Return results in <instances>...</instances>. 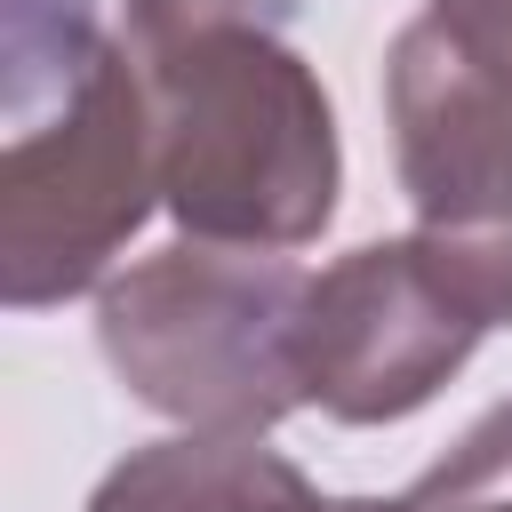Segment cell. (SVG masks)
Listing matches in <instances>:
<instances>
[{
	"label": "cell",
	"instance_id": "cell-1",
	"mask_svg": "<svg viewBox=\"0 0 512 512\" xmlns=\"http://www.w3.org/2000/svg\"><path fill=\"white\" fill-rule=\"evenodd\" d=\"M152 88L160 200L216 248H304L336 216V112L264 24H208L136 56Z\"/></svg>",
	"mask_w": 512,
	"mask_h": 512
},
{
	"label": "cell",
	"instance_id": "cell-2",
	"mask_svg": "<svg viewBox=\"0 0 512 512\" xmlns=\"http://www.w3.org/2000/svg\"><path fill=\"white\" fill-rule=\"evenodd\" d=\"M296 312L304 272L280 248L184 240L104 288L96 344L144 408L192 432H264L304 400Z\"/></svg>",
	"mask_w": 512,
	"mask_h": 512
},
{
	"label": "cell",
	"instance_id": "cell-3",
	"mask_svg": "<svg viewBox=\"0 0 512 512\" xmlns=\"http://www.w3.org/2000/svg\"><path fill=\"white\" fill-rule=\"evenodd\" d=\"M160 192L152 88L112 40L40 104L8 112L0 152V288L16 312L104 280Z\"/></svg>",
	"mask_w": 512,
	"mask_h": 512
},
{
	"label": "cell",
	"instance_id": "cell-4",
	"mask_svg": "<svg viewBox=\"0 0 512 512\" xmlns=\"http://www.w3.org/2000/svg\"><path fill=\"white\" fill-rule=\"evenodd\" d=\"M488 336V312L440 272V256L408 240H368L304 280L296 312V376L336 424H400L416 416Z\"/></svg>",
	"mask_w": 512,
	"mask_h": 512
},
{
	"label": "cell",
	"instance_id": "cell-5",
	"mask_svg": "<svg viewBox=\"0 0 512 512\" xmlns=\"http://www.w3.org/2000/svg\"><path fill=\"white\" fill-rule=\"evenodd\" d=\"M384 104L416 240L488 328H512V104L488 96L424 16L384 56Z\"/></svg>",
	"mask_w": 512,
	"mask_h": 512
},
{
	"label": "cell",
	"instance_id": "cell-6",
	"mask_svg": "<svg viewBox=\"0 0 512 512\" xmlns=\"http://www.w3.org/2000/svg\"><path fill=\"white\" fill-rule=\"evenodd\" d=\"M328 504L336 496H320L256 432L152 440L128 464H112L88 496V512H328Z\"/></svg>",
	"mask_w": 512,
	"mask_h": 512
},
{
	"label": "cell",
	"instance_id": "cell-7",
	"mask_svg": "<svg viewBox=\"0 0 512 512\" xmlns=\"http://www.w3.org/2000/svg\"><path fill=\"white\" fill-rule=\"evenodd\" d=\"M400 504L408 512H512V400L488 408Z\"/></svg>",
	"mask_w": 512,
	"mask_h": 512
},
{
	"label": "cell",
	"instance_id": "cell-8",
	"mask_svg": "<svg viewBox=\"0 0 512 512\" xmlns=\"http://www.w3.org/2000/svg\"><path fill=\"white\" fill-rule=\"evenodd\" d=\"M424 24L456 48V64L512 104V0H432Z\"/></svg>",
	"mask_w": 512,
	"mask_h": 512
},
{
	"label": "cell",
	"instance_id": "cell-9",
	"mask_svg": "<svg viewBox=\"0 0 512 512\" xmlns=\"http://www.w3.org/2000/svg\"><path fill=\"white\" fill-rule=\"evenodd\" d=\"M208 24H256V0H128V32H136V56L152 48H176Z\"/></svg>",
	"mask_w": 512,
	"mask_h": 512
}]
</instances>
